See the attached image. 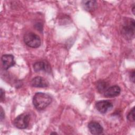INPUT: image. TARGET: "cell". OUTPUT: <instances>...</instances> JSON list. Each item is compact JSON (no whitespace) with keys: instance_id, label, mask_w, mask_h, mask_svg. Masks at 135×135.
<instances>
[{"instance_id":"cell-1","label":"cell","mask_w":135,"mask_h":135,"mask_svg":"<svg viewBox=\"0 0 135 135\" xmlns=\"http://www.w3.org/2000/svg\"><path fill=\"white\" fill-rule=\"evenodd\" d=\"M51 102V97L49 94L43 92L36 93L33 98V104L38 110H44Z\"/></svg>"},{"instance_id":"cell-2","label":"cell","mask_w":135,"mask_h":135,"mask_svg":"<svg viewBox=\"0 0 135 135\" xmlns=\"http://www.w3.org/2000/svg\"><path fill=\"white\" fill-rule=\"evenodd\" d=\"M25 43L32 48H37L41 45V41L40 37L33 32H28L24 36Z\"/></svg>"},{"instance_id":"cell-3","label":"cell","mask_w":135,"mask_h":135,"mask_svg":"<svg viewBox=\"0 0 135 135\" xmlns=\"http://www.w3.org/2000/svg\"><path fill=\"white\" fill-rule=\"evenodd\" d=\"M122 33L126 38H131L134 34V21L133 19H127L122 25Z\"/></svg>"},{"instance_id":"cell-4","label":"cell","mask_w":135,"mask_h":135,"mask_svg":"<svg viewBox=\"0 0 135 135\" xmlns=\"http://www.w3.org/2000/svg\"><path fill=\"white\" fill-rule=\"evenodd\" d=\"M30 117L27 114L23 113L17 116L14 121V126L21 129L26 128L29 124Z\"/></svg>"},{"instance_id":"cell-5","label":"cell","mask_w":135,"mask_h":135,"mask_svg":"<svg viewBox=\"0 0 135 135\" xmlns=\"http://www.w3.org/2000/svg\"><path fill=\"white\" fill-rule=\"evenodd\" d=\"M95 107L97 110L100 113H105L112 109L113 104L109 101L101 100L96 103Z\"/></svg>"},{"instance_id":"cell-6","label":"cell","mask_w":135,"mask_h":135,"mask_svg":"<svg viewBox=\"0 0 135 135\" xmlns=\"http://www.w3.org/2000/svg\"><path fill=\"white\" fill-rule=\"evenodd\" d=\"M4 70H7L10 67L14 65V58L13 55L11 54H4L2 56L1 58Z\"/></svg>"},{"instance_id":"cell-7","label":"cell","mask_w":135,"mask_h":135,"mask_svg":"<svg viewBox=\"0 0 135 135\" xmlns=\"http://www.w3.org/2000/svg\"><path fill=\"white\" fill-rule=\"evenodd\" d=\"M90 132L93 134H101L103 133V129L101 125L95 121H91L88 124Z\"/></svg>"},{"instance_id":"cell-8","label":"cell","mask_w":135,"mask_h":135,"mask_svg":"<svg viewBox=\"0 0 135 135\" xmlns=\"http://www.w3.org/2000/svg\"><path fill=\"white\" fill-rule=\"evenodd\" d=\"M31 84L33 87L45 88L49 85V83L43 78L41 76H36L34 78L31 80Z\"/></svg>"},{"instance_id":"cell-9","label":"cell","mask_w":135,"mask_h":135,"mask_svg":"<svg viewBox=\"0 0 135 135\" xmlns=\"http://www.w3.org/2000/svg\"><path fill=\"white\" fill-rule=\"evenodd\" d=\"M121 89L118 85H113L108 88L104 92V95L108 98H113L120 94Z\"/></svg>"},{"instance_id":"cell-10","label":"cell","mask_w":135,"mask_h":135,"mask_svg":"<svg viewBox=\"0 0 135 135\" xmlns=\"http://www.w3.org/2000/svg\"><path fill=\"white\" fill-rule=\"evenodd\" d=\"M33 69L35 72H38L41 71H49L50 70L49 65L43 61L37 62L33 65Z\"/></svg>"},{"instance_id":"cell-11","label":"cell","mask_w":135,"mask_h":135,"mask_svg":"<svg viewBox=\"0 0 135 135\" xmlns=\"http://www.w3.org/2000/svg\"><path fill=\"white\" fill-rule=\"evenodd\" d=\"M82 5L84 8L88 11H92L95 9L97 3L95 1H83Z\"/></svg>"},{"instance_id":"cell-12","label":"cell","mask_w":135,"mask_h":135,"mask_svg":"<svg viewBox=\"0 0 135 135\" xmlns=\"http://www.w3.org/2000/svg\"><path fill=\"white\" fill-rule=\"evenodd\" d=\"M108 84L107 82L104 81H99L97 83V88L98 91L100 93H104L105 91L108 88Z\"/></svg>"},{"instance_id":"cell-13","label":"cell","mask_w":135,"mask_h":135,"mask_svg":"<svg viewBox=\"0 0 135 135\" xmlns=\"http://www.w3.org/2000/svg\"><path fill=\"white\" fill-rule=\"evenodd\" d=\"M127 119L130 121H134V108H133L127 115Z\"/></svg>"},{"instance_id":"cell-14","label":"cell","mask_w":135,"mask_h":135,"mask_svg":"<svg viewBox=\"0 0 135 135\" xmlns=\"http://www.w3.org/2000/svg\"><path fill=\"white\" fill-rule=\"evenodd\" d=\"M5 97L4 91L2 89H1V101H3Z\"/></svg>"},{"instance_id":"cell-15","label":"cell","mask_w":135,"mask_h":135,"mask_svg":"<svg viewBox=\"0 0 135 135\" xmlns=\"http://www.w3.org/2000/svg\"><path fill=\"white\" fill-rule=\"evenodd\" d=\"M130 79L131 80V81L134 82V71H132L131 73V75H130Z\"/></svg>"},{"instance_id":"cell-16","label":"cell","mask_w":135,"mask_h":135,"mask_svg":"<svg viewBox=\"0 0 135 135\" xmlns=\"http://www.w3.org/2000/svg\"><path fill=\"white\" fill-rule=\"evenodd\" d=\"M4 118V112L2 108H1V121H2V120Z\"/></svg>"},{"instance_id":"cell-17","label":"cell","mask_w":135,"mask_h":135,"mask_svg":"<svg viewBox=\"0 0 135 135\" xmlns=\"http://www.w3.org/2000/svg\"><path fill=\"white\" fill-rule=\"evenodd\" d=\"M132 9V12H133V13L134 14V5L133 6Z\"/></svg>"},{"instance_id":"cell-18","label":"cell","mask_w":135,"mask_h":135,"mask_svg":"<svg viewBox=\"0 0 135 135\" xmlns=\"http://www.w3.org/2000/svg\"><path fill=\"white\" fill-rule=\"evenodd\" d=\"M51 134H57L56 132H52Z\"/></svg>"}]
</instances>
